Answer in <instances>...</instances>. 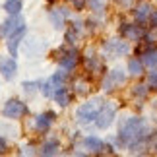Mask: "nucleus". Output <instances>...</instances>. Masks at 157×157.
Returning a JSON list of instances; mask_svg holds the SVG:
<instances>
[{
    "label": "nucleus",
    "instance_id": "423d86ee",
    "mask_svg": "<svg viewBox=\"0 0 157 157\" xmlns=\"http://www.w3.org/2000/svg\"><path fill=\"white\" fill-rule=\"evenodd\" d=\"M16 70H17V64L14 58H0V72L6 80H12L16 76Z\"/></svg>",
    "mask_w": 157,
    "mask_h": 157
},
{
    "label": "nucleus",
    "instance_id": "f03ea898",
    "mask_svg": "<svg viewBox=\"0 0 157 157\" xmlns=\"http://www.w3.org/2000/svg\"><path fill=\"white\" fill-rule=\"evenodd\" d=\"M101 109H103V99H101V97L89 101V103H83V105L76 111L78 122H80V124H87V122H91V120H95Z\"/></svg>",
    "mask_w": 157,
    "mask_h": 157
},
{
    "label": "nucleus",
    "instance_id": "dca6fc26",
    "mask_svg": "<svg viewBox=\"0 0 157 157\" xmlns=\"http://www.w3.org/2000/svg\"><path fill=\"white\" fill-rule=\"evenodd\" d=\"M144 64H146L147 68H155L157 66V49L147 51L146 54H144Z\"/></svg>",
    "mask_w": 157,
    "mask_h": 157
},
{
    "label": "nucleus",
    "instance_id": "393cba45",
    "mask_svg": "<svg viewBox=\"0 0 157 157\" xmlns=\"http://www.w3.org/2000/svg\"><path fill=\"white\" fill-rule=\"evenodd\" d=\"M4 151H6V142L0 138V153H4Z\"/></svg>",
    "mask_w": 157,
    "mask_h": 157
},
{
    "label": "nucleus",
    "instance_id": "f3484780",
    "mask_svg": "<svg viewBox=\"0 0 157 157\" xmlns=\"http://www.w3.org/2000/svg\"><path fill=\"white\" fill-rule=\"evenodd\" d=\"M58 151V142L56 140H51V142H47L43 147H41V153L43 155H54Z\"/></svg>",
    "mask_w": 157,
    "mask_h": 157
},
{
    "label": "nucleus",
    "instance_id": "6ab92c4d",
    "mask_svg": "<svg viewBox=\"0 0 157 157\" xmlns=\"http://www.w3.org/2000/svg\"><path fill=\"white\" fill-rule=\"evenodd\" d=\"M62 16H64V14H60V12H56V10L51 12V21H52V25L56 27V29L62 27Z\"/></svg>",
    "mask_w": 157,
    "mask_h": 157
},
{
    "label": "nucleus",
    "instance_id": "39448f33",
    "mask_svg": "<svg viewBox=\"0 0 157 157\" xmlns=\"http://www.w3.org/2000/svg\"><path fill=\"white\" fill-rule=\"evenodd\" d=\"M23 35H25V25H20L12 35H8V41H6V45H8V51H10L12 56H16V54H17V45L21 43Z\"/></svg>",
    "mask_w": 157,
    "mask_h": 157
},
{
    "label": "nucleus",
    "instance_id": "f8f14e48",
    "mask_svg": "<svg viewBox=\"0 0 157 157\" xmlns=\"http://www.w3.org/2000/svg\"><path fill=\"white\" fill-rule=\"evenodd\" d=\"M4 10L8 12L10 16H17L21 10V0H6L4 2Z\"/></svg>",
    "mask_w": 157,
    "mask_h": 157
},
{
    "label": "nucleus",
    "instance_id": "4468645a",
    "mask_svg": "<svg viewBox=\"0 0 157 157\" xmlns=\"http://www.w3.org/2000/svg\"><path fill=\"white\" fill-rule=\"evenodd\" d=\"M52 97H54V101H56L58 105H68V91H66V87L62 86V87H58L56 91L52 93Z\"/></svg>",
    "mask_w": 157,
    "mask_h": 157
},
{
    "label": "nucleus",
    "instance_id": "b1692460",
    "mask_svg": "<svg viewBox=\"0 0 157 157\" xmlns=\"http://www.w3.org/2000/svg\"><path fill=\"white\" fill-rule=\"evenodd\" d=\"M151 25L157 27V12H153V14H151Z\"/></svg>",
    "mask_w": 157,
    "mask_h": 157
},
{
    "label": "nucleus",
    "instance_id": "9d476101",
    "mask_svg": "<svg viewBox=\"0 0 157 157\" xmlns=\"http://www.w3.org/2000/svg\"><path fill=\"white\" fill-rule=\"evenodd\" d=\"M124 82V74H122V70H113L111 74H109V78L105 80V89L109 91V89H113V86H117V83H122Z\"/></svg>",
    "mask_w": 157,
    "mask_h": 157
},
{
    "label": "nucleus",
    "instance_id": "5701e85b",
    "mask_svg": "<svg viewBox=\"0 0 157 157\" xmlns=\"http://www.w3.org/2000/svg\"><path fill=\"white\" fill-rule=\"evenodd\" d=\"M70 2H72V6H74L76 10H82L83 6H86V0H70Z\"/></svg>",
    "mask_w": 157,
    "mask_h": 157
},
{
    "label": "nucleus",
    "instance_id": "9b49d317",
    "mask_svg": "<svg viewBox=\"0 0 157 157\" xmlns=\"http://www.w3.org/2000/svg\"><path fill=\"white\" fill-rule=\"evenodd\" d=\"M52 118H54V114L52 113H45V114H39L37 120H35V128H37L39 132H45V130H49V126L52 122Z\"/></svg>",
    "mask_w": 157,
    "mask_h": 157
},
{
    "label": "nucleus",
    "instance_id": "ddd939ff",
    "mask_svg": "<svg viewBox=\"0 0 157 157\" xmlns=\"http://www.w3.org/2000/svg\"><path fill=\"white\" fill-rule=\"evenodd\" d=\"M83 147L91 149V151H101V149H103V142L97 140V138H93V136H89V138L83 140Z\"/></svg>",
    "mask_w": 157,
    "mask_h": 157
},
{
    "label": "nucleus",
    "instance_id": "4be33fe9",
    "mask_svg": "<svg viewBox=\"0 0 157 157\" xmlns=\"http://www.w3.org/2000/svg\"><path fill=\"white\" fill-rule=\"evenodd\" d=\"M35 86H39V83H35V82H25V83H23V87H25V91H27V93H33Z\"/></svg>",
    "mask_w": 157,
    "mask_h": 157
},
{
    "label": "nucleus",
    "instance_id": "aec40b11",
    "mask_svg": "<svg viewBox=\"0 0 157 157\" xmlns=\"http://www.w3.org/2000/svg\"><path fill=\"white\" fill-rule=\"evenodd\" d=\"M124 33L128 35V37H132V39H138L140 37V29H136V27H124Z\"/></svg>",
    "mask_w": 157,
    "mask_h": 157
},
{
    "label": "nucleus",
    "instance_id": "7ed1b4c3",
    "mask_svg": "<svg viewBox=\"0 0 157 157\" xmlns=\"http://www.w3.org/2000/svg\"><path fill=\"white\" fill-rule=\"evenodd\" d=\"M2 113H4L6 118L16 120V118H20V117H23V114L27 113V107H25V103H21V101H17V99H10V101L4 103Z\"/></svg>",
    "mask_w": 157,
    "mask_h": 157
},
{
    "label": "nucleus",
    "instance_id": "a211bd4d",
    "mask_svg": "<svg viewBox=\"0 0 157 157\" xmlns=\"http://www.w3.org/2000/svg\"><path fill=\"white\" fill-rule=\"evenodd\" d=\"M128 70H130V74H142V62L140 60H136V58H130V62H128Z\"/></svg>",
    "mask_w": 157,
    "mask_h": 157
},
{
    "label": "nucleus",
    "instance_id": "6e6552de",
    "mask_svg": "<svg viewBox=\"0 0 157 157\" xmlns=\"http://www.w3.org/2000/svg\"><path fill=\"white\" fill-rule=\"evenodd\" d=\"M20 25H23V21H21L17 16L10 17V20L6 21V23H2V27H0V35H2V37H8V35H12Z\"/></svg>",
    "mask_w": 157,
    "mask_h": 157
},
{
    "label": "nucleus",
    "instance_id": "f257e3e1",
    "mask_svg": "<svg viewBox=\"0 0 157 157\" xmlns=\"http://www.w3.org/2000/svg\"><path fill=\"white\" fill-rule=\"evenodd\" d=\"M142 136H144V120L142 118H128L120 126V138L128 144L140 140Z\"/></svg>",
    "mask_w": 157,
    "mask_h": 157
},
{
    "label": "nucleus",
    "instance_id": "20e7f679",
    "mask_svg": "<svg viewBox=\"0 0 157 157\" xmlns=\"http://www.w3.org/2000/svg\"><path fill=\"white\" fill-rule=\"evenodd\" d=\"M114 118V107L113 105H103V109L99 111L97 118H95V122H97L99 128H109Z\"/></svg>",
    "mask_w": 157,
    "mask_h": 157
},
{
    "label": "nucleus",
    "instance_id": "412c9836",
    "mask_svg": "<svg viewBox=\"0 0 157 157\" xmlns=\"http://www.w3.org/2000/svg\"><path fill=\"white\" fill-rule=\"evenodd\" d=\"M147 83H149V87L157 89V72H151V74H149V78H147Z\"/></svg>",
    "mask_w": 157,
    "mask_h": 157
},
{
    "label": "nucleus",
    "instance_id": "0eeeda50",
    "mask_svg": "<svg viewBox=\"0 0 157 157\" xmlns=\"http://www.w3.org/2000/svg\"><path fill=\"white\" fill-rule=\"evenodd\" d=\"M76 62H78V52H76L74 49L64 51V52H62V56L58 58V64L62 66L64 70H72V68L76 66Z\"/></svg>",
    "mask_w": 157,
    "mask_h": 157
},
{
    "label": "nucleus",
    "instance_id": "1a4fd4ad",
    "mask_svg": "<svg viewBox=\"0 0 157 157\" xmlns=\"http://www.w3.org/2000/svg\"><path fill=\"white\" fill-rule=\"evenodd\" d=\"M105 51L118 56V54H126V52H128V45L122 43V41H109V43L105 45Z\"/></svg>",
    "mask_w": 157,
    "mask_h": 157
},
{
    "label": "nucleus",
    "instance_id": "2eb2a0df",
    "mask_svg": "<svg viewBox=\"0 0 157 157\" xmlns=\"http://www.w3.org/2000/svg\"><path fill=\"white\" fill-rule=\"evenodd\" d=\"M149 16H151V8H149V4H142L140 8L136 10V20L138 21H146Z\"/></svg>",
    "mask_w": 157,
    "mask_h": 157
}]
</instances>
